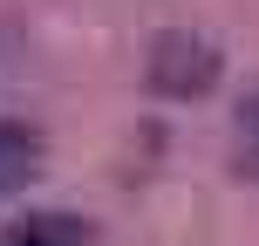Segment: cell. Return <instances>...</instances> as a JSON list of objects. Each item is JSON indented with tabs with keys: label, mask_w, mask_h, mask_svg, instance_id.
<instances>
[{
	"label": "cell",
	"mask_w": 259,
	"mask_h": 246,
	"mask_svg": "<svg viewBox=\"0 0 259 246\" xmlns=\"http://www.w3.org/2000/svg\"><path fill=\"white\" fill-rule=\"evenodd\" d=\"M211 82H219V48L198 34H157L150 48V89L157 96H178V103H191V96H205Z\"/></svg>",
	"instance_id": "cell-1"
},
{
	"label": "cell",
	"mask_w": 259,
	"mask_h": 246,
	"mask_svg": "<svg viewBox=\"0 0 259 246\" xmlns=\"http://www.w3.org/2000/svg\"><path fill=\"white\" fill-rule=\"evenodd\" d=\"M0 246H89V226L68 219V212H34V219H21Z\"/></svg>",
	"instance_id": "cell-2"
},
{
	"label": "cell",
	"mask_w": 259,
	"mask_h": 246,
	"mask_svg": "<svg viewBox=\"0 0 259 246\" xmlns=\"http://www.w3.org/2000/svg\"><path fill=\"white\" fill-rule=\"evenodd\" d=\"M232 164H239V178H252L259 185V89L239 103V137H232Z\"/></svg>",
	"instance_id": "cell-3"
}]
</instances>
